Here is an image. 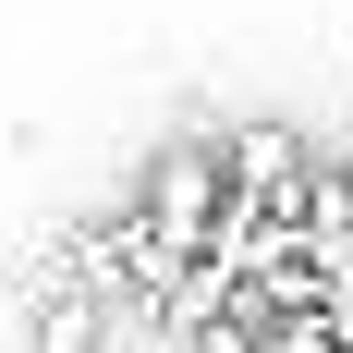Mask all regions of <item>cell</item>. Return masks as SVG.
Instances as JSON below:
<instances>
[{"mask_svg": "<svg viewBox=\"0 0 353 353\" xmlns=\"http://www.w3.org/2000/svg\"><path fill=\"white\" fill-rule=\"evenodd\" d=\"M317 317H329V341H341V353H353V268H341V281H329V292H317Z\"/></svg>", "mask_w": 353, "mask_h": 353, "instance_id": "3", "label": "cell"}, {"mask_svg": "<svg viewBox=\"0 0 353 353\" xmlns=\"http://www.w3.org/2000/svg\"><path fill=\"white\" fill-rule=\"evenodd\" d=\"M256 353H341V341H329V317H268Z\"/></svg>", "mask_w": 353, "mask_h": 353, "instance_id": "2", "label": "cell"}, {"mask_svg": "<svg viewBox=\"0 0 353 353\" xmlns=\"http://www.w3.org/2000/svg\"><path fill=\"white\" fill-rule=\"evenodd\" d=\"M341 268H353V219H341Z\"/></svg>", "mask_w": 353, "mask_h": 353, "instance_id": "4", "label": "cell"}, {"mask_svg": "<svg viewBox=\"0 0 353 353\" xmlns=\"http://www.w3.org/2000/svg\"><path fill=\"white\" fill-rule=\"evenodd\" d=\"M25 353H110V292H73V281H49V292H37V329H25Z\"/></svg>", "mask_w": 353, "mask_h": 353, "instance_id": "1", "label": "cell"}]
</instances>
